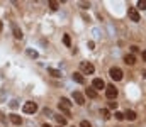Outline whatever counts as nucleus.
I'll return each mask as SVG.
<instances>
[{
  "mask_svg": "<svg viewBox=\"0 0 146 127\" xmlns=\"http://www.w3.org/2000/svg\"><path fill=\"white\" fill-rule=\"evenodd\" d=\"M109 76L114 80V82H121V80H122V70H121V68H117V66L110 68V70H109Z\"/></svg>",
  "mask_w": 146,
  "mask_h": 127,
  "instance_id": "2",
  "label": "nucleus"
},
{
  "mask_svg": "<svg viewBox=\"0 0 146 127\" xmlns=\"http://www.w3.org/2000/svg\"><path fill=\"white\" fill-rule=\"evenodd\" d=\"M10 122H12L14 126H21V124H22V117L17 115V114H12V115H10Z\"/></svg>",
  "mask_w": 146,
  "mask_h": 127,
  "instance_id": "12",
  "label": "nucleus"
},
{
  "mask_svg": "<svg viewBox=\"0 0 146 127\" xmlns=\"http://www.w3.org/2000/svg\"><path fill=\"white\" fill-rule=\"evenodd\" d=\"M72 78H73V82H76V83H80V85L85 83V78H83V75H82L80 71H75L72 75Z\"/></svg>",
  "mask_w": 146,
  "mask_h": 127,
  "instance_id": "9",
  "label": "nucleus"
},
{
  "mask_svg": "<svg viewBox=\"0 0 146 127\" xmlns=\"http://www.w3.org/2000/svg\"><path fill=\"white\" fill-rule=\"evenodd\" d=\"M22 110H24L26 114H34L37 110V103L36 102H26L24 107H22Z\"/></svg>",
  "mask_w": 146,
  "mask_h": 127,
  "instance_id": "6",
  "label": "nucleus"
},
{
  "mask_svg": "<svg viewBox=\"0 0 146 127\" xmlns=\"http://www.w3.org/2000/svg\"><path fill=\"white\" fill-rule=\"evenodd\" d=\"M114 115H115V119H117V120H124V114H122V112H115Z\"/></svg>",
  "mask_w": 146,
  "mask_h": 127,
  "instance_id": "21",
  "label": "nucleus"
},
{
  "mask_svg": "<svg viewBox=\"0 0 146 127\" xmlns=\"http://www.w3.org/2000/svg\"><path fill=\"white\" fill-rule=\"evenodd\" d=\"M58 127H63V126H58Z\"/></svg>",
  "mask_w": 146,
  "mask_h": 127,
  "instance_id": "35",
  "label": "nucleus"
},
{
  "mask_svg": "<svg viewBox=\"0 0 146 127\" xmlns=\"http://www.w3.org/2000/svg\"><path fill=\"white\" fill-rule=\"evenodd\" d=\"M143 76H145V78H146V70H145V71H143Z\"/></svg>",
  "mask_w": 146,
  "mask_h": 127,
  "instance_id": "33",
  "label": "nucleus"
},
{
  "mask_svg": "<svg viewBox=\"0 0 146 127\" xmlns=\"http://www.w3.org/2000/svg\"><path fill=\"white\" fill-rule=\"evenodd\" d=\"M138 51H139V47H138V46H131V53H133V54H134V53H138Z\"/></svg>",
  "mask_w": 146,
  "mask_h": 127,
  "instance_id": "26",
  "label": "nucleus"
},
{
  "mask_svg": "<svg viewBox=\"0 0 146 127\" xmlns=\"http://www.w3.org/2000/svg\"><path fill=\"white\" fill-rule=\"evenodd\" d=\"M124 119H127V120H136V112H134V110H126Z\"/></svg>",
  "mask_w": 146,
  "mask_h": 127,
  "instance_id": "14",
  "label": "nucleus"
},
{
  "mask_svg": "<svg viewBox=\"0 0 146 127\" xmlns=\"http://www.w3.org/2000/svg\"><path fill=\"white\" fill-rule=\"evenodd\" d=\"M42 127H51V126H49V124H44V126H42Z\"/></svg>",
  "mask_w": 146,
  "mask_h": 127,
  "instance_id": "34",
  "label": "nucleus"
},
{
  "mask_svg": "<svg viewBox=\"0 0 146 127\" xmlns=\"http://www.w3.org/2000/svg\"><path fill=\"white\" fill-rule=\"evenodd\" d=\"M109 109H117V102H109Z\"/></svg>",
  "mask_w": 146,
  "mask_h": 127,
  "instance_id": "25",
  "label": "nucleus"
},
{
  "mask_svg": "<svg viewBox=\"0 0 146 127\" xmlns=\"http://www.w3.org/2000/svg\"><path fill=\"white\" fill-rule=\"evenodd\" d=\"M127 15H129V19H131L133 22H139V20H141L139 12H138L136 7H129V9H127Z\"/></svg>",
  "mask_w": 146,
  "mask_h": 127,
  "instance_id": "4",
  "label": "nucleus"
},
{
  "mask_svg": "<svg viewBox=\"0 0 146 127\" xmlns=\"http://www.w3.org/2000/svg\"><path fill=\"white\" fill-rule=\"evenodd\" d=\"M88 47H90V49H95V44L90 41V42H88Z\"/></svg>",
  "mask_w": 146,
  "mask_h": 127,
  "instance_id": "30",
  "label": "nucleus"
},
{
  "mask_svg": "<svg viewBox=\"0 0 146 127\" xmlns=\"http://www.w3.org/2000/svg\"><path fill=\"white\" fill-rule=\"evenodd\" d=\"M48 71H49V75H51L53 78H60V76H61V71H58V70H54V68H49Z\"/></svg>",
  "mask_w": 146,
  "mask_h": 127,
  "instance_id": "15",
  "label": "nucleus"
},
{
  "mask_svg": "<svg viewBox=\"0 0 146 127\" xmlns=\"http://www.w3.org/2000/svg\"><path fill=\"white\" fill-rule=\"evenodd\" d=\"M138 9L139 10H146V0H139L138 2Z\"/></svg>",
  "mask_w": 146,
  "mask_h": 127,
  "instance_id": "20",
  "label": "nucleus"
},
{
  "mask_svg": "<svg viewBox=\"0 0 146 127\" xmlns=\"http://www.w3.org/2000/svg\"><path fill=\"white\" fill-rule=\"evenodd\" d=\"M10 107L15 109V107H17V100H12V102H10Z\"/></svg>",
  "mask_w": 146,
  "mask_h": 127,
  "instance_id": "27",
  "label": "nucleus"
},
{
  "mask_svg": "<svg viewBox=\"0 0 146 127\" xmlns=\"http://www.w3.org/2000/svg\"><path fill=\"white\" fill-rule=\"evenodd\" d=\"M70 107H72V102H70L68 98L61 97V98H60V110H61L65 115H70Z\"/></svg>",
  "mask_w": 146,
  "mask_h": 127,
  "instance_id": "1",
  "label": "nucleus"
},
{
  "mask_svg": "<svg viewBox=\"0 0 146 127\" xmlns=\"http://www.w3.org/2000/svg\"><path fill=\"white\" fill-rule=\"evenodd\" d=\"M80 70H82V75H94V71H95V68H94V64L92 63H80Z\"/></svg>",
  "mask_w": 146,
  "mask_h": 127,
  "instance_id": "3",
  "label": "nucleus"
},
{
  "mask_svg": "<svg viewBox=\"0 0 146 127\" xmlns=\"http://www.w3.org/2000/svg\"><path fill=\"white\" fill-rule=\"evenodd\" d=\"M54 119H56V122H58L60 126H65V124H66V119L61 117V115H54Z\"/></svg>",
  "mask_w": 146,
  "mask_h": 127,
  "instance_id": "18",
  "label": "nucleus"
},
{
  "mask_svg": "<svg viewBox=\"0 0 146 127\" xmlns=\"http://www.w3.org/2000/svg\"><path fill=\"white\" fill-rule=\"evenodd\" d=\"M124 63L129 64V66H133V64L136 63V56H134V54H126V56H124Z\"/></svg>",
  "mask_w": 146,
  "mask_h": 127,
  "instance_id": "11",
  "label": "nucleus"
},
{
  "mask_svg": "<svg viewBox=\"0 0 146 127\" xmlns=\"http://www.w3.org/2000/svg\"><path fill=\"white\" fill-rule=\"evenodd\" d=\"M2 27H3V24H2V20H0V32H2Z\"/></svg>",
  "mask_w": 146,
  "mask_h": 127,
  "instance_id": "32",
  "label": "nucleus"
},
{
  "mask_svg": "<svg viewBox=\"0 0 146 127\" xmlns=\"http://www.w3.org/2000/svg\"><path fill=\"white\" fill-rule=\"evenodd\" d=\"M73 100H75V103H78V105H83V103H85V97H83V93H80V91H73Z\"/></svg>",
  "mask_w": 146,
  "mask_h": 127,
  "instance_id": "7",
  "label": "nucleus"
},
{
  "mask_svg": "<svg viewBox=\"0 0 146 127\" xmlns=\"http://www.w3.org/2000/svg\"><path fill=\"white\" fill-rule=\"evenodd\" d=\"M80 7H82V9H88L90 3H88V2H80Z\"/></svg>",
  "mask_w": 146,
  "mask_h": 127,
  "instance_id": "24",
  "label": "nucleus"
},
{
  "mask_svg": "<svg viewBox=\"0 0 146 127\" xmlns=\"http://www.w3.org/2000/svg\"><path fill=\"white\" fill-rule=\"evenodd\" d=\"M92 88H95V90H102V88H106L104 80H102V78H94V82H92Z\"/></svg>",
  "mask_w": 146,
  "mask_h": 127,
  "instance_id": "8",
  "label": "nucleus"
},
{
  "mask_svg": "<svg viewBox=\"0 0 146 127\" xmlns=\"http://www.w3.org/2000/svg\"><path fill=\"white\" fill-rule=\"evenodd\" d=\"M12 32H14V38H17V39H22V31L17 27V24H12Z\"/></svg>",
  "mask_w": 146,
  "mask_h": 127,
  "instance_id": "10",
  "label": "nucleus"
},
{
  "mask_svg": "<svg viewBox=\"0 0 146 127\" xmlns=\"http://www.w3.org/2000/svg\"><path fill=\"white\" fill-rule=\"evenodd\" d=\"M117 88L114 86V85H106V95H107V98L109 100H114L115 97H117Z\"/></svg>",
  "mask_w": 146,
  "mask_h": 127,
  "instance_id": "5",
  "label": "nucleus"
},
{
  "mask_svg": "<svg viewBox=\"0 0 146 127\" xmlns=\"http://www.w3.org/2000/svg\"><path fill=\"white\" fill-rule=\"evenodd\" d=\"M63 42H65V46H66V47H70V46H72V39H70V34H65V36H63Z\"/></svg>",
  "mask_w": 146,
  "mask_h": 127,
  "instance_id": "17",
  "label": "nucleus"
},
{
  "mask_svg": "<svg viewBox=\"0 0 146 127\" xmlns=\"http://www.w3.org/2000/svg\"><path fill=\"white\" fill-rule=\"evenodd\" d=\"M42 112H44V115H51V110H49V109H44Z\"/></svg>",
  "mask_w": 146,
  "mask_h": 127,
  "instance_id": "28",
  "label": "nucleus"
},
{
  "mask_svg": "<svg viewBox=\"0 0 146 127\" xmlns=\"http://www.w3.org/2000/svg\"><path fill=\"white\" fill-rule=\"evenodd\" d=\"M27 54H29V56H33V58H37V53H36V51H33V49H27Z\"/></svg>",
  "mask_w": 146,
  "mask_h": 127,
  "instance_id": "23",
  "label": "nucleus"
},
{
  "mask_svg": "<svg viewBox=\"0 0 146 127\" xmlns=\"http://www.w3.org/2000/svg\"><path fill=\"white\" fill-rule=\"evenodd\" d=\"M100 117H102V119H109L110 112L107 110V109H100Z\"/></svg>",
  "mask_w": 146,
  "mask_h": 127,
  "instance_id": "16",
  "label": "nucleus"
},
{
  "mask_svg": "<svg viewBox=\"0 0 146 127\" xmlns=\"http://www.w3.org/2000/svg\"><path fill=\"white\" fill-rule=\"evenodd\" d=\"M143 59L146 61V51H143Z\"/></svg>",
  "mask_w": 146,
  "mask_h": 127,
  "instance_id": "31",
  "label": "nucleus"
},
{
  "mask_svg": "<svg viewBox=\"0 0 146 127\" xmlns=\"http://www.w3.org/2000/svg\"><path fill=\"white\" fill-rule=\"evenodd\" d=\"M49 7H51V10H58L60 3H58V2H54V0H51V2H49Z\"/></svg>",
  "mask_w": 146,
  "mask_h": 127,
  "instance_id": "19",
  "label": "nucleus"
},
{
  "mask_svg": "<svg viewBox=\"0 0 146 127\" xmlns=\"http://www.w3.org/2000/svg\"><path fill=\"white\" fill-rule=\"evenodd\" d=\"M87 97H88V98H97V97H99V93H97V90H95V88H92V86H90V88H87Z\"/></svg>",
  "mask_w": 146,
  "mask_h": 127,
  "instance_id": "13",
  "label": "nucleus"
},
{
  "mask_svg": "<svg viewBox=\"0 0 146 127\" xmlns=\"http://www.w3.org/2000/svg\"><path fill=\"white\" fill-rule=\"evenodd\" d=\"M80 127H92V124L87 122V120H82V122H80Z\"/></svg>",
  "mask_w": 146,
  "mask_h": 127,
  "instance_id": "22",
  "label": "nucleus"
},
{
  "mask_svg": "<svg viewBox=\"0 0 146 127\" xmlns=\"http://www.w3.org/2000/svg\"><path fill=\"white\" fill-rule=\"evenodd\" d=\"M0 122H5V115H3L2 112H0Z\"/></svg>",
  "mask_w": 146,
  "mask_h": 127,
  "instance_id": "29",
  "label": "nucleus"
}]
</instances>
